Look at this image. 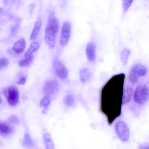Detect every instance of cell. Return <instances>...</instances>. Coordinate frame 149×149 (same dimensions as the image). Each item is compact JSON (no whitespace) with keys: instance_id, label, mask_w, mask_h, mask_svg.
<instances>
[{"instance_id":"cell-2","label":"cell","mask_w":149,"mask_h":149,"mask_svg":"<svg viewBox=\"0 0 149 149\" xmlns=\"http://www.w3.org/2000/svg\"><path fill=\"white\" fill-rule=\"evenodd\" d=\"M133 97L134 101L139 104L146 103L149 98V82L138 86L134 92Z\"/></svg>"},{"instance_id":"cell-17","label":"cell","mask_w":149,"mask_h":149,"mask_svg":"<svg viewBox=\"0 0 149 149\" xmlns=\"http://www.w3.org/2000/svg\"><path fill=\"white\" fill-rule=\"evenodd\" d=\"M131 53V50L127 48H125L121 52L120 59L122 63L124 65L126 64L128 57Z\"/></svg>"},{"instance_id":"cell-24","label":"cell","mask_w":149,"mask_h":149,"mask_svg":"<svg viewBox=\"0 0 149 149\" xmlns=\"http://www.w3.org/2000/svg\"><path fill=\"white\" fill-rule=\"evenodd\" d=\"M64 102L68 106H71L73 104L74 100L72 96L70 95H67L65 98Z\"/></svg>"},{"instance_id":"cell-9","label":"cell","mask_w":149,"mask_h":149,"mask_svg":"<svg viewBox=\"0 0 149 149\" xmlns=\"http://www.w3.org/2000/svg\"><path fill=\"white\" fill-rule=\"evenodd\" d=\"M86 53L87 58L91 62L93 61L95 58V46L92 42L88 43L86 48Z\"/></svg>"},{"instance_id":"cell-5","label":"cell","mask_w":149,"mask_h":149,"mask_svg":"<svg viewBox=\"0 0 149 149\" xmlns=\"http://www.w3.org/2000/svg\"><path fill=\"white\" fill-rule=\"evenodd\" d=\"M5 95L9 104L14 106L18 103L19 99V94L18 90L16 87L11 86L5 90Z\"/></svg>"},{"instance_id":"cell-4","label":"cell","mask_w":149,"mask_h":149,"mask_svg":"<svg viewBox=\"0 0 149 149\" xmlns=\"http://www.w3.org/2000/svg\"><path fill=\"white\" fill-rule=\"evenodd\" d=\"M115 129L119 139L123 141H126L129 138L130 130L129 127L124 122L120 121L116 124Z\"/></svg>"},{"instance_id":"cell-22","label":"cell","mask_w":149,"mask_h":149,"mask_svg":"<svg viewBox=\"0 0 149 149\" xmlns=\"http://www.w3.org/2000/svg\"><path fill=\"white\" fill-rule=\"evenodd\" d=\"M49 100L48 97L47 96H45L42 99L40 102V107H43L45 108L44 113L45 112L49 104Z\"/></svg>"},{"instance_id":"cell-20","label":"cell","mask_w":149,"mask_h":149,"mask_svg":"<svg viewBox=\"0 0 149 149\" xmlns=\"http://www.w3.org/2000/svg\"><path fill=\"white\" fill-rule=\"evenodd\" d=\"M33 58V55L21 60L19 62V65L22 67L29 66L31 63Z\"/></svg>"},{"instance_id":"cell-25","label":"cell","mask_w":149,"mask_h":149,"mask_svg":"<svg viewBox=\"0 0 149 149\" xmlns=\"http://www.w3.org/2000/svg\"><path fill=\"white\" fill-rule=\"evenodd\" d=\"M9 61L6 58L3 57L0 59V68L6 67L8 64Z\"/></svg>"},{"instance_id":"cell-26","label":"cell","mask_w":149,"mask_h":149,"mask_svg":"<svg viewBox=\"0 0 149 149\" xmlns=\"http://www.w3.org/2000/svg\"><path fill=\"white\" fill-rule=\"evenodd\" d=\"M9 120L11 122L14 124H18L20 120L19 118L16 116L13 115L9 118Z\"/></svg>"},{"instance_id":"cell-1","label":"cell","mask_w":149,"mask_h":149,"mask_svg":"<svg viewBox=\"0 0 149 149\" xmlns=\"http://www.w3.org/2000/svg\"><path fill=\"white\" fill-rule=\"evenodd\" d=\"M125 75L121 73L112 76L102 88L100 110L111 124L120 115Z\"/></svg>"},{"instance_id":"cell-12","label":"cell","mask_w":149,"mask_h":149,"mask_svg":"<svg viewBox=\"0 0 149 149\" xmlns=\"http://www.w3.org/2000/svg\"><path fill=\"white\" fill-rule=\"evenodd\" d=\"M131 70L135 73L139 77L144 76L147 73L146 68L141 64H137L133 66Z\"/></svg>"},{"instance_id":"cell-11","label":"cell","mask_w":149,"mask_h":149,"mask_svg":"<svg viewBox=\"0 0 149 149\" xmlns=\"http://www.w3.org/2000/svg\"><path fill=\"white\" fill-rule=\"evenodd\" d=\"M26 47V43L24 39H21L16 42L13 47V51L17 54L22 53Z\"/></svg>"},{"instance_id":"cell-23","label":"cell","mask_w":149,"mask_h":149,"mask_svg":"<svg viewBox=\"0 0 149 149\" xmlns=\"http://www.w3.org/2000/svg\"><path fill=\"white\" fill-rule=\"evenodd\" d=\"M133 0H123V7L124 12H126L132 4Z\"/></svg>"},{"instance_id":"cell-16","label":"cell","mask_w":149,"mask_h":149,"mask_svg":"<svg viewBox=\"0 0 149 149\" xmlns=\"http://www.w3.org/2000/svg\"><path fill=\"white\" fill-rule=\"evenodd\" d=\"M39 47V45L38 42H32L29 49L25 54V57H27L32 55V53L38 50Z\"/></svg>"},{"instance_id":"cell-19","label":"cell","mask_w":149,"mask_h":149,"mask_svg":"<svg viewBox=\"0 0 149 149\" xmlns=\"http://www.w3.org/2000/svg\"><path fill=\"white\" fill-rule=\"evenodd\" d=\"M22 144L24 146L26 147L30 148L33 146V141L28 133H26L25 134Z\"/></svg>"},{"instance_id":"cell-18","label":"cell","mask_w":149,"mask_h":149,"mask_svg":"<svg viewBox=\"0 0 149 149\" xmlns=\"http://www.w3.org/2000/svg\"><path fill=\"white\" fill-rule=\"evenodd\" d=\"M12 129L9 125L4 123H0V133L3 135H8L11 133Z\"/></svg>"},{"instance_id":"cell-3","label":"cell","mask_w":149,"mask_h":149,"mask_svg":"<svg viewBox=\"0 0 149 149\" xmlns=\"http://www.w3.org/2000/svg\"><path fill=\"white\" fill-rule=\"evenodd\" d=\"M58 30L57 27L51 25H47L45 31V41L50 48H54L55 43L56 35Z\"/></svg>"},{"instance_id":"cell-15","label":"cell","mask_w":149,"mask_h":149,"mask_svg":"<svg viewBox=\"0 0 149 149\" xmlns=\"http://www.w3.org/2000/svg\"><path fill=\"white\" fill-rule=\"evenodd\" d=\"M43 138L46 149H54L55 146L54 142L49 133L45 134L44 135Z\"/></svg>"},{"instance_id":"cell-8","label":"cell","mask_w":149,"mask_h":149,"mask_svg":"<svg viewBox=\"0 0 149 149\" xmlns=\"http://www.w3.org/2000/svg\"><path fill=\"white\" fill-rule=\"evenodd\" d=\"M58 88L57 82L54 80H49L45 83L43 88L45 93L47 94H53L56 92Z\"/></svg>"},{"instance_id":"cell-29","label":"cell","mask_w":149,"mask_h":149,"mask_svg":"<svg viewBox=\"0 0 149 149\" xmlns=\"http://www.w3.org/2000/svg\"><path fill=\"white\" fill-rule=\"evenodd\" d=\"M0 104H1V97H0Z\"/></svg>"},{"instance_id":"cell-14","label":"cell","mask_w":149,"mask_h":149,"mask_svg":"<svg viewBox=\"0 0 149 149\" xmlns=\"http://www.w3.org/2000/svg\"><path fill=\"white\" fill-rule=\"evenodd\" d=\"M41 26V23L40 21L36 22L31 35L32 40H35L37 38L40 32Z\"/></svg>"},{"instance_id":"cell-7","label":"cell","mask_w":149,"mask_h":149,"mask_svg":"<svg viewBox=\"0 0 149 149\" xmlns=\"http://www.w3.org/2000/svg\"><path fill=\"white\" fill-rule=\"evenodd\" d=\"M54 66L56 74L60 78L63 79L67 77V70L61 62L57 60H55L54 61Z\"/></svg>"},{"instance_id":"cell-13","label":"cell","mask_w":149,"mask_h":149,"mask_svg":"<svg viewBox=\"0 0 149 149\" xmlns=\"http://www.w3.org/2000/svg\"><path fill=\"white\" fill-rule=\"evenodd\" d=\"M80 80L83 83H85L88 81L91 77V73L87 68H83L80 72Z\"/></svg>"},{"instance_id":"cell-6","label":"cell","mask_w":149,"mask_h":149,"mask_svg":"<svg viewBox=\"0 0 149 149\" xmlns=\"http://www.w3.org/2000/svg\"><path fill=\"white\" fill-rule=\"evenodd\" d=\"M71 32L70 24L66 22L64 23L62 28L60 43L63 46L67 44L69 40Z\"/></svg>"},{"instance_id":"cell-21","label":"cell","mask_w":149,"mask_h":149,"mask_svg":"<svg viewBox=\"0 0 149 149\" xmlns=\"http://www.w3.org/2000/svg\"><path fill=\"white\" fill-rule=\"evenodd\" d=\"M139 77L133 72L131 70L129 74L128 78L129 81L132 83L135 84L137 81Z\"/></svg>"},{"instance_id":"cell-10","label":"cell","mask_w":149,"mask_h":149,"mask_svg":"<svg viewBox=\"0 0 149 149\" xmlns=\"http://www.w3.org/2000/svg\"><path fill=\"white\" fill-rule=\"evenodd\" d=\"M133 90L130 87H127L123 89L122 97V104H126L131 100Z\"/></svg>"},{"instance_id":"cell-28","label":"cell","mask_w":149,"mask_h":149,"mask_svg":"<svg viewBox=\"0 0 149 149\" xmlns=\"http://www.w3.org/2000/svg\"><path fill=\"white\" fill-rule=\"evenodd\" d=\"M34 8V5L33 4H31L30 5L29 8L30 11H32Z\"/></svg>"},{"instance_id":"cell-27","label":"cell","mask_w":149,"mask_h":149,"mask_svg":"<svg viewBox=\"0 0 149 149\" xmlns=\"http://www.w3.org/2000/svg\"><path fill=\"white\" fill-rule=\"evenodd\" d=\"M26 78L24 77H22L17 81V83L19 85H24L26 82Z\"/></svg>"}]
</instances>
